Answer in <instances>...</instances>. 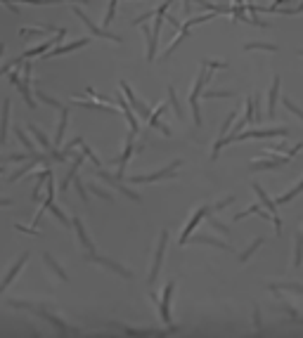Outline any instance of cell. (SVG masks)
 Masks as SVG:
<instances>
[{"instance_id":"obj_1","label":"cell","mask_w":303,"mask_h":338,"mask_svg":"<svg viewBox=\"0 0 303 338\" xmlns=\"http://www.w3.org/2000/svg\"><path fill=\"white\" fill-rule=\"evenodd\" d=\"M8 305L10 307H19V310H26V312H31V315L40 317V319H45L47 324H52L54 329L59 331V333H78L76 329H71V326H67V324L59 319L57 315H52L50 310H45L43 305H33V303H29V300H8Z\"/></svg>"},{"instance_id":"obj_2","label":"cell","mask_w":303,"mask_h":338,"mask_svg":"<svg viewBox=\"0 0 303 338\" xmlns=\"http://www.w3.org/2000/svg\"><path fill=\"white\" fill-rule=\"evenodd\" d=\"M206 81H211V69H206L202 64V69H199V74H197L195 78V85H192V90H190V109H192V118H195V125L197 128H202L204 125V118H202V107H199V95L204 92V88H206Z\"/></svg>"},{"instance_id":"obj_3","label":"cell","mask_w":303,"mask_h":338,"mask_svg":"<svg viewBox=\"0 0 303 338\" xmlns=\"http://www.w3.org/2000/svg\"><path fill=\"white\" fill-rule=\"evenodd\" d=\"M180 166H183V161H180V159H175L171 166H166V168H161V170H156V173H149V175H131V177H126V180H128L131 184L161 182V180H166V177H175V175H178Z\"/></svg>"},{"instance_id":"obj_4","label":"cell","mask_w":303,"mask_h":338,"mask_svg":"<svg viewBox=\"0 0 303 338\" xmlns=\"http://www.w3.org/2000/svg\"><path fill=\"white\" fill-rule=\"evenodd\" d=\"M251 189H254V192H256V196L261 199V206H265V211L272 215L275 234H277V237H282V218H280V208H277V204H275V201H272L270 196L265 194V189H263V187H261L258 182H251Z\"/></svg>"},{"instance_id":"obj_5","label":"cell","mask_w":303,"mask_h":338,"mask_svg":"<svg viewBox=\"0 0 303 338\" xmlns=\"http://www.w3.org/2000/svg\"><path fill=\"white\" fill-rule=\"evenodd\" d=\"M211 19H216V12H209V15H199V17H195V19H190V22H185L183 26H180V31H178V36H175V40H173L171 45L166 47V52H163V57H171L175 50L180 47V43L187 38V33H190V29L192 26H197V24H206V22H211Z\"/></svg>"},{"instance_id":"obj_6","label":"cell","mask_w":303,"mask_h":338,"mask_svg":"<svg viewBox=\"0 0 303 338\" xmlns=\"http://www.w3.org/2000/svg\"><path fill=\"white\" fill-rule=\"evenodd\" d=\"M71 10H74V15H76L81 22L86 24V29L90 31V36H95V38H104V40H114V43H124V38H121V36H116V33H109L104 26H97V24H95L93 19L86 15V12H83V10L78 8V5H74Z\"/></svg>"},{"instance_id":"obj_7","label":"cell","mask_w":303,"mask_h":338,"mask_svg":"<svg viewBox=\"0 0 303 338\" xmlns=\"http://www.w3.org/2000/svg\"><path fill=\"white\" fill-rule=\"evenodd\" d=\"M86 262H93V265H100V267L109 269V272H114V275H118L121 279H133V272L128 267H124L121 262L111 260V258H107V255H97V253H86Z\"/></svg>"},{"instance_id":"obj_8","label":"cell","mask_w":303,"mask_h":338,"mask_svg":"<svg viewBox=\"0 0 303 338\" xmlns=\"http://www.w3.org/2000/svg\"><path fill=\"white\" fill-rule=\"evenodd\" d=\"M175 279H171L168 284L163 286L161 296H159V300H156V305H159V315H161V322L166 324V326H171L173 322V312H171V298H173V291H175Z\"/></svg>"},{"instance_id":"obj_9","label":"cell","mask_w":303,"mask_h":338,"mask_svg":"<svg viewBox=\"0 0 303 338\" xmlns=\"http://www.w3.org/2000/svg\"><path fill=\"white\" fill-rule=\"evenodd\" d=\"M166 246H168V230H161V234H159V244H156V251H154V260H152V269H149V275H147V284H154L159 272H161Z\"/></svg>"},{"instance_id":"obj_10","label":"cell","mask_w":303,"mask_h":338,"mask_svg":"<svg viewBox=\"0 0 303 338\" xmlns=\"http://www.w3.org/2000/svg\"><path fill=\"white\" fill-rule=\"evenodd\" d=\"M289 128L282 125V128H256V130H247V132H239L234 142H241V140H268V138H289Z\"/></svg>"},{"instance_id":"obj_11","label":"cell","mask_w":303,"mask_h":338,"mask_svg":"<svg viewBox=\"0 0 303 338\" xmlns=\"http://www.w3.org/2000/svg\"><path fill=\"white\" fill-rule=\"evenodd\" d=\"M118 88H121V92H124V97L128 100V104L133 107V111L138 114V118H145V121H147L149 116H152V111L147 109V104H145L142 100H138V95L133 92V88L126 83V81H118Z\"/></svg>"},{"instance_id":"obj_12","label":"cell","mask_w":303,"mask_h":338,"mask_svg":"<svg viewBox=\"0 0 303 338\" xmlns=\"http://www.w3.org/2000/svg\"><path fill=\"white\" fill-rule=\"evenodd\" d=\"M95 175L100 177V180H104V182H107L109 187H111V189H118V192L124 194L126 199L135 201V204H140V194H138V192H133V189H128L126 184H121V180H118L116 175H109V173H104L102 168H97V170H95Z\"/></svg>"},{"instance_id":"obj_13","label":"cell","mask_w":303,"mask_h":338,"mask_svg":"<svg viewBox=\"0 0 303 338\" xmlns=\"http://www.w3.org/2000/svg\"><path fill=\"white\" fill-rule=\"evenodd\" d=\"M8 78H10V83L15 85L17 90H19V95H22V100L26 102V107L29 109H36V100H33V90H31V85L26 83V81H22L19 78V71L17 69H12L8 74Z\"/></svg>"},{"instance_id":"obj_14","label":"cell","mask_w":303,"mask_h":338,"mask_svg":"<svg viewBox=\"0 0 303 338\" xmlns=\"http://www.w3.org/2000/svg\"><path fill=\"white\" fill-rule=\"evenodd\" d=\"M90 45V38H78L74 43H67V45H54L52 50H47L45 54H40V59H52V57H62V54H69V52H76L81 47Z\"/></svg>"},{"instance_id":"obj_15","label":"cell","mask_w":303,"mask_h":338,"mask_svg":"<svg viewBox=\"0 0 303 338\" xmlns=\"http://www.w3.org/2000/svg\"><path fill=\"white\" fill-rule=\"evenodd\" d=\"M289 163V156H272V159H256V161L249 163V168L254 173L258 170H275V168H282V166H287Z\"/></svg>"},{"instance_id":"obj_16","label":"cell","mask_w":303,"mask_h":338,"mask_svg":"<svg viewBox=\"0 0 303 338\" xmlns=\"http://www.w3.org/2000/svg\"><path fill=\"white\" fill-rule=\"evenodd\" d=\"M211 213V206H202L199 211H197L190 220H187V225H185V230H183V234H180V246H185L187 244V239H190V232H195L197 230V225L202 223L204 218Z\"/></svg>"},{"instance_id":"obj_17","label":"cell","mask_w":303,"mask_h":338,"mask_svg":"<svg viewBox=\"0 0 303 338\" xmlns=\"http://www.w3.org/2000/svg\"><path fill=\"white\" fill-rule=\"evenodd\" d=\"M26 262H29V253H22L19 255V258H17L15 262H12V267L8 269V272H5V277H3V282H0V293L5 291V289H8L10 284H12V282H15V277L19 275V272H22L24 269V265H26Z\"/></svg>"},{"instance_id":"obj_18","label":"cell","mask_w":303,"mask_h":338,"mask_svg":"<svg viewBox=\"0 0 303 338\" xmlns=\"http://www.w3.org/2000/svg\"><path fill=\"white\" fill-rule=\"evenodd\" d=\"M118 107H121V114H124L126 123H128V128H131V135H138L140 132V125H138V116H135V111H133V107L128 104V100H126L124 95H118Z\"/></svg>"},{"instance_id":"obj_19","label":"cell","mask_w":303,"mask_h":338,"mask_svg":"<svg viewBox=\"0 0 303 338\" xmlns=\"http://www.w3.org/2000/svg\"><path fill=\"white\" fill-rule=\"evenodd\" d=\"M71 104L74 107H81V109H88V111H100V114H116V109L111 107V104H104V102H86V100H76V97H71Z\"/></svg>"},{"instance_id":"obj_20","label":"cell","mask_w":303,"mask_h":338,"mask_svg":"<svg viewBox=\"0 0 303 338\" xmlns=\"http://www.w3.org/2000/svg\"><path fill=\"white\" fill-rule=\"evenodd\" d=\"M10 111H12V100L5 97V100H3V111H0V145H5V142H8Z\"/></svg>"},{"instance_id":"obj_21","label":"cell","mask_w":303,"mask_h":338,"mask_svg":"<svg viewBox=\"0 0 303 338\" xmlns=\"http://www.w3.org/2000/svg\"><path fill=\"white\" fill-rule=\"evenodd\" d=\"M71 227H76V237H78V244L83 246V248H86L88 253H95V244L93 241H90V237H88V232H86V227H83V220H81V218H74V220H71Z\"/></svg>"},{"instance_id":"obj_22","label":"cell","mask_w":303,"mask_h":338,"mask_svg":"<svg viewBox=\"0 0 303 338\" xmlns=\"http://www.w3.org/2000/svg\"><path fill=\"white\" fill-rule=\"evenodd\" d=\"M67 125H69V109L62 107V109H59V125H57V132H54V140H52V147H54V149H59V145H62Z\"/></svg>"},{"instance_id":"obj_23","label":"cell","mask_w":303,"mask_h":338,"mask_svg":"<svg viewBox=\"0 0 303 338\" xmlns=\"http://www.w3.org/2000/svg\"><path fill=\"white\" fill-rule=\"evenodd\" d=\"M280 76L272 78V85L270 90H268V116H275V109H277V100H280Z\"/></svg>"},{"instance_id":"obj_24","label":"cell","mask_w":303,"mask_h":338,"mask_svg":"<svg viewBox=\"0 0 303 338\" xmlns=\"http://www.w3.org/2000/svg\"><path fill=\"white\" fill-rule=\"evenodd\" d=\"M83 159H86V154L81 152V154L76 156V159L71 161V168H69V173H67V177L62 180V189H59V192H69V187H71V182H74V177L78 175V168H81Z\"/></svg>"},{"instance_id":"obj_25","label":"cell","mask_w":303,"mask_h":338,"mask_svg":"<svg viewBox=\"0 0 303 338\" xmlns=\"http://www.w3.org/2000/svg\"><path fill=\"white\" fill-rule=\"evenodd\" d=\"M166 111V104H159V107L154 109V114L147 118V123H149V128H156V130H161L163 135H171V128L166 125V123H161V114Z\"/></svg>"},{"instance_id":"obj_26","label":"cell","mask_w":303,"mask_h":338,"mask_svg":"<svg viewBox=\"0 0 303 338\" xmlns=\"http://www.w3.org/2000/svg\"><path fill=\"white\" fill-rule=\"evenodd\" d=\"M190 244H209V246H216L220 251H232V246H227L225 241H220V239H211L206 234H197V237L190 239Z\"/></svg>"},{"instance_id":"obj_27","label":"cell","mask_w":303,"mask_h":338,"mask_svg":"<svg viewBox=\"0 0 303 338\" xmlns=\"http://www.w3.org/2000/svg\"><path fill=\"white\" fill-rule=\"evenodd\" d=\"M50 173H52V170H50V166H45V168H43V170L38 173V175H36V184H33V194H31V199H33V201H38V199H40V194H43V184L47 182Z\"/></svg>"},{"instance_id":"obj_28","label":"cell","mask_w":303,"mask_h":338,"mask_svg":"<svg viewBox=\"0 0 303 338\" xmlns=\"http://www.w3.org/2000/svg\"><path fill=\"white\" fill-rule=\"evenodd\" d=\"M272 293H280V291H294L298 296H303V284H296V282H287V284H277V282H270L268 284Z\"/></svg>"},{"instance_id":"obj_29","label":"cell","mask_w":303,"mask_h":338,"mask_svg":"<svg viewBox=\"0 0 303 338\" xmlns=\"http://www.w3.org/2000/svg\"><path fill=\"white\" fill-rule=\"evenodd\" d=\"M43 262H45L47 267L52 269V272H54V275H57V277H59L62 282H69V275L64 272V267H62V265H59V262H57V260H54V258H52V255H50V253H43Z\"/></svg>"},{"instance_id":"obj_30","label":"cell","mask_w":303,"mask_h":338,"mask_svg":"<svg viewBox=\"0 0 303 338\" xmlns=\"http://www.w3.org/2000/svg\"><path fill=\"white\" fill-rule=\"evenodd\" d=\"M277 310H280V312H284V315L289 317V322H291V324H303V315L296 310L294 305H289L287 300H284L282 305H277Z\"/></svg>"},{"instance_id":"obj_31","label":"cell","mask_w":303,"mask_h":338,"mask_svg":"<svg viewBox=\"0 0 303 338\" xmlns=\"http://www.w3.org/2000/svg\"><path fill=\"white\" fill-rule=\"evenodd\" d=\"M166 95H168V102H171V107H173V111H175V116L183 121V118H185V111H183V104H180V100H178V92H175V88H173V85H168V88H166Z\"/></svg>"},{"instance_id":"obj_32","label":"cell","mask_w":303,"mask_h":338,"mask_svg":"<svg viewBox=\"0 0 303 338\" xmlns=\"http://www.w3.org/2000/svg\"><path fill=\"white\" fill-rule=\"evenodd\" d=\"M29 132H33V140H36V142L40 145V149H43V152H50V149H52V142L47 140V135L40 130V128H36L33 123L29 125Z\"/></svg>"},{"instance_id":"obj_33","label":"cell","mask_w":303,"mask_h":338,"mask_svg":"<svg viewBox=\"0 0 303 338\" xmlns=\"http://www.w3.org/2000/svg\"><path fill=\"white\" fill-rule=\"evenodd\" d=\"M47 31H57V29L50 26V24H40L38 29H19V36L26 40V38H31V36H45Z\"/></svg>"},{"instance_id":"obj_34","label":"cell","mask_w":303,"mask_h":338,"mask_svg":"<svg viewBox=\"0 0 303 338\" xmlns=\"http://www.w3.org/2000/svg\"><path fill=\"white\" fill-rule=\"evenodd\" d=\"M33 95H36V100L43 102V104H47V107H54V109H62V102L54 100V97H50V95H45V92L40 90L38 85H36V90H33Z\"/></svg>"},{"instance_id":"obj_35","label":"cell","mask_w":303,"mask_h":338,"mask_svg":"<svg viewBox=\"0 0 303 338\" xmlns=\"http://www.w3.org/2000/svg\"><path fill=\"white\" fill-rule=\"evenodd\" d=\"M204 220H206V227H213V230L220 232L223 237H230V227H227V225H223L220 220H216V218H213V213H209Z\"/></svg>"},{"instance_id":"obj_36","label":"cell","mask_w":303,"mask_h":338,"mask_svg":"<svg viewBox=\"0 0 303 338\" xmlns=\"http://www.w3.org/2000/svg\"><path fill=\"white\" fill-rule=\"evenodd\" d=\"M237 114H239L237 109H234V111H230V114H227V118H225V121H223V125H220V132H218V140L227 138V132L232 130V123L237 121Z\"/></svg>"},{"instance_id":"obj_37","label":"cell","mask_w":303,"mask_h":338,"mask_svg":"<svg viewBox=\"0 0 303 338\" xmlns=\"http://www.w3.org/2000/svg\"><path fill=\"white\" fill-rule=\"evenodd\" d=\"M244 50H247V52H254V50H261V52H277L280 47L275 45V43H247Z\"/></svg>"},{"instance_id":"obj_38","label":"cell","mask_w":303,"mask_h":338,"mask_svg":"<svg viewBox=\"0 0 303 338\" xmlns=\"http://www.w3.org/2000/svg\"><path fill=\"white\" fill-rule=\"evenodd\" d=\"M206 100H223V97H234L237 92L234 90H211V88H204V92H202Z\"/></svg>"},{"instance_id":"obj_39","label":"cell","mask_w":303,"mask_h":338,"mask_svg":"<svg viewBox=\"0 0 303 338\" xmlns=\"http://www.w3.org/2000/svg\"><path fill=\"white\" fill-rule=\"evenodd\" d=\"M17 3H26V5H59V3H83L88 5L90 0H17Z\"/></svg>"},{"instance_id":"obj_40","label":"cell","mask_w":303,"mask_h":338,"mask_svg":"<svg viewBox=\"0 0 303 338\" xmlns=\"http://www.w3.org/2000/svg\"><path fill=\"white\" fill-rule=\"evenodd\" d=\"M261 246H263V237L254 239V244H251L249 248L244 251V253H239V262H249V258H251V255H254V253H256L258 248H261Z\"/></svg>"},{"instance_id":"obj_41","label":"cell","mask_w":303,"mask_h":338,"mask_svg":"<svg viewBox=\"0 0 303 338\" xmlns=\"http://www.w3.org/2000/svg\"><path fill=\"white\" fill-rule=\"evenodd\" d=\"M15 135H17V140L22 142V147H24V149H26V152H36V149H33V142H31V138H29V135H26V132H24L22 128H19V125H15Z\"/></svg>"},{"instance_id":"obj_42","label":"cell","mask_w":303,"mask_h":338,"mask_svg":"<svg viewBox=\"0 0 303 338\" xmlns=\"http://www.w3.org/2000/svg\"><path fill=\"white\" fill-rule=\"evenodd\" d=\"M88 189H90V192H93L97 199H102V201H114V196H111V194H109L104 187H100V184L90 182V184H88Z\"/></svg>"},{"instance_id":"obj_43","label":"cell","mask_w":303,"mask_h":338,"mask_svg":"<svg viewBox=\"0 0 303 338\" xmlns=\"http://www.w3.org/2000/svg\"><path fill=\"white\" fill-rule=\"evenodd\" d=\"M301 192H303V180H301V182H298V184H296V187H294V189H291V192L282 194V196H280V199H277V201H275V204H289V201H294V199H296V196H298V194H301Z\"/></svg>"},{"instance_id":"obj_44","label":"cell","mask_w":303,"mask_h":338,"mask_svg":"<svg viewBox=\"0 0 303 338\" xmlns=\"http://www.w3.org/2000/svg\"><path fill=\"white\" fill-rule=\"evenodd\" d=\"M303 265V239L301 234L296 237V246H294V267H301Z\"/></svg>"},{"instance_id":"obj_45","label":"cell","mask_w":303,"mask_h":338,"mask_svg":"<svg viewBox=\"0 0 303 338\" xmlns=\"http://www.w3.org/2000/svg\"><path fill=\"white\" fill-rule=\"evenodd\" d=\"M71 184H74V189H76V192H78V196H81V201H83V204H88V201H90V199H88V192H86V189H88V187H86V184H83V180H81V177H74V182H71Z\"/></svg>"},{"instance_id":"obj_46","label":"cell","mask_w":303,"mask_h":338,"mask_svg":"<svg viewBox=\"0 0 303 338\" xmlns=\"http://www.w3.org/2000/svg\"><path fill=\"white\" fill-rule=\"evenodd\" d=\"M50 213H52L54 218L59 220V225H64V227H69V225H71V220L67 218V215H64V211H62L59 206H57V204H52V206H50Z\"/></svg>"},{"instance_id":"obj_47","label":"cell","mask_w":303,"mask_h":338,"mask_svg":"<svg viewBox=\"0 0 303 338\" xmlns=\"http://www.w3.org/2000/svg\"><path fill=\"white\" fill-rule=\"evenodd\" d=\"M81 152L86 154V159H90V161H93V166H95V168H102V161H100V156H97V154H95L93 149H90V147H86V142L81 145Z\"/></svg>"},{"instance_id":"obj_48","label":"cell","mask_w":303,"mask_h":338,"mask_svg":"<svg viewBox=\"0 0 303 338\" xmlns=\"http://www.w3.org/2000/svg\"><path fill=\"white\" fill-rule=\"evenodd\" d=\"M261 211H263V208H261V204H254V206H249L247 211H241V213L234 215V220L239 223V220H244L247 215H261Z\"/></svg>"},{"instance_id":"obj_49","label":"cell","mask_w":303,"mask_h":338,"mask_svg":"<svg viewBox=\"0 0 303 338\" xmlns=\"http://www.w3.org/2000/svg\"><path fill=\"white\" fill-rule=\"evenodd\" d=\"M116 8H118V0H109V8H107V17H104V29H107L109 24L114 22V17H116Z\"/></svg>"},{"instance_id":"obj_50","label":"cell","mask_w":303,"mask_h":338,"mask_svg":"<svg viewBox=\"0 0 303 338\" xmlns=\"http://www.w3.org/2000/svg\"><path fill=\"white\" fill-rule=\"evenodd\" d=\"M282 102H284V109H289V111H291V114H294L296 118H298V121L303 123V109H301V107H296V104H294L291 100H289V97H284Z\"/></svg>"},{"instance_id":"obj_51","label":"cell","mask_w":303,"mask_h":338,"mask_svg":"<svg viewBox=\"0 0 303 338\" xmlns=\"http://www.w3.org/2000/svg\"><path fill=\"white\" fill-rule=\"evenodd\" d=\"M202 64L206 66V69H211V71H213V69H227L225 61H216V59H204Z\"/></svg>"},{"instance_id":"obj_52","label":"cell","mask_w":303,"mask_h":338,"mask_svg":"<svg viewBox=\"0 0 303 338\" xmlns=\"http://www.w3.org/2000/svg\"><path fill=\"white\" fill-rule=\"evenodd\" d=\"M15 230L24 232V234H31V237H38V234H40V230H36V227H24V225H19V223L15 225Z\"/></svg>"},{"instance_id":"obj_53","label":"cell","mask_w":303,"mask_h":338,"mask_svg":"<svg viewBox=\"0 0 303 338\" xmlns=\"http://www.w3.org/2000/svg\"><path fill=\"white\" fill-rule=\"evenodd\" d=\"M254 326H256V331H263V322H261V310H258V307H254Z\"/></svg>"},{"instance_id":"obj_54","label":"cell","mask_w":303,"mask_h":338,"mask_svg":"<svg viewBox=\"0 0 303 338\" xmlns=\"http://www.w3.org/2000/svg\"><path fill=\"white\" fill-rule=\"evenodd\" d=\"M0 3H3V5H5V8L12 12V15H19V8L15 5V0H0Z\"/></svg>"},{"instance_id":"obj_55","label":"cell","mask_w":303,"mask_h":338,"mask_svg":"<svg viewBox=\"0 0 303 338\" xmlns=\"http://www.w3.org/2000/svg\"><path fill=\"white\" fill-rule=\"evenodd\" d=\"M12 206V199H0V208H8Z\"/></svg>"},{"instance_id":"obj_56","label":"cell","mask_w":303,"mask_h":338,"mask_svg":"<svg viewBox=\"0 0 303 338\" xmlns=\"http://www.w3.org/2000/svg\"><path fill=\"white\" fill-rule=\"evenodd\" d=\"M3 54H5V43H0V59H3Z\"/></svg>"},{"instance_id":"obj_57","label":"cell","mask_w":303,"mask_h":338,"mask_svg":"<svg viewBox=\"0 0 303 338\" xmlns=\"http://www.w3.org/2000/svg\"><path fill=\"white\" fill-rule=\"evenodd\" d=\"M298 57H303V50H298Z\"/></svg>"},{"instance_id":"obj_58","label":"cell","mask_w":303,"mask_h":338,"mask_svg":"<svg viewBox=\"0 0 303 338\" xmlns=\"http://www.w3.org/2000/svg\"><path fill=\"white\" fill-rule=\"evenodd\" d=\"M301 239H303V234H301Z\"/></svg>"}]
</instances>
